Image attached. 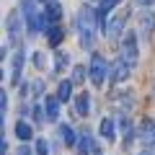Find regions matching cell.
I'll list each match as a JSON object with an SVG mask.
<instances>
[{"label": "cell", "mask_w": 155, "mask_h": 155, "mask_svg": "<svg viewBox=\"0 0 155 155\" xmlns=\"http://www.w3.org/2000/svg\"><path fill=\"white\" fill-rule=\"evenodd\" d=\"M98 28H101L98 11L91 8V5H83L80 11H78V16H75V31H78V41H80L83 49H93L96 31H98Z\"/></svg>", "instance_id": "cell-1"}, {"label": "cell", "mask_w": 155, "mask_h": 155, "mask_svg": "<svg viewBox=\"0 0 155 155\" xmlns=\"http://www.w3.org/2000/svg\"><path fill=\"white\" fill-rule=\"evenodd\" d=\"M21 18H23V26H26V34L31 39L41 31V23H39L41 13L36 11V0H21Z\"/></svg>", "instance_id": "cell-2"}, {"label": "cell", "mask_w": 155, "mask_h": 155, "mask_svg": "<svg viewBox=\"0 0 155 155\" xmlns=\"http://www.w3.org/2000/svg\"><path fill=\"white\" fill-rule=\"evenodd\" d=\"M109 70H111V62H106L104 54H93V57H91V62H88V78H91V83H93L96 88L104 85Z\"/></svg>", "instance_id": "cell-3"}, {"label": "cell", "mask_w": 155, "mask_h": 155, "mask_svg": "<svg viewBox=\"0 0 155 155\" xmlns=\"http://www.w3.org/2000/svg\"><path fill=\"white\" fill-rule=\"evenodd\" d=\"M5 31H8V47L18 49V47H21V36H23V18L18 16L16 11L8 13V18H5Z\"/></svg>", "instance_id": "cell-4"}, {"label": "cell", "mask_w": 155, "mask_h": 155, "mask_svg": "<svg viewBox=\"0 0 155 155\" xmlns=\"http://www.w3.org/2000/svg\"><path fill=\"white\" fill-rule=\"evenodd\" d=\"M132 16L129 13V8H122V11L116 13V16H109V23H106V39H111V41H116L119 36H124V26H127V18Z\"/></svg>", "instance_id": "cell-5"}, {"label": "cell", "mask_w": 155, "mask_h": 155, "mask_svg": "<svg viewBox=\"0 0 155 155\" xmlns=\"http://www.w3.org/2000/svg\"><path fill=\"white\" fill-rule=\"evenodd\" d=\"M122 60H127L132 67L140 62V44H137V34L134 31H127L122 39Z\"/></svg>", "instance_id": "cell-6"}, {"label": "cell", "mask_w": 155, "mask_h": 155, "mask_svg": "<svg viewBox=\"0 0 155 155\" xmlns=\"http://www.w3.org/2000/svg\"><path fill=\"white\" fill-rule=\"evenodd\" d=\"M137 140L142 142L145 150H153L155 147V119H145L137 129Z\"/></svg>", "instance_id": "cell-7"}, {"label": "cell", "mask_w": 155, "mask_h": 155, "mask_svg": "<svg viewBox=\"0 0 155 155\" xmlns=\"http://www.w3.org/2000/svg\"><path fill=\"white\" fill-rule=\"evenodd\" d=\"M23 62H26V49L18 47L11 57V85H21V70H23Z\"/></svg>", "instance_id": "cell-8"}, {"label": "cell", "mask_w": 155, "mask_h": 155, "mask_svg": "<svg viewBox=\"0 0 155 155\" xmlns=\"http://www.w3.org/2000/svg\"><path fill=\"white\" fill-rule=\"evenodd\" d=\"M129 70H132V65H129L127 60H122V57H119V60H114V62H111L109 80H111V83H124V80L129 78Z\"/></svg>", "instance_id": "cell-9"}, {"label": "cell", "mask_w": 155, "mask_h": 155, "mask_svg": "<svg viewBox=\"0 0 155 155\" xmlns=\"http://www.w3.org/2000/svg\"><path fill=\"white\" fill-rule=\"evenodd\" d=\"M137 23H140V36L150 39V36L155 34V13H153V11L145 8V11L137 16Z\"/></svg>", "instance_id": "cell-10"}, {"label": "cell", "mask_w": 155, "mask_h": 155, "mask_svg": "<svg viewBox=\"0 0 155 155\" xmlns=\"http://www.w3.org/2000/svg\"><path fill=\"white\" fill-rule=\"evenodd\" d=\"M75 153H78V155H93V153H96V140L91 137V132H88V129H83V132L78 134Z\"/></svg>", "instance_id": "cell-11"}, {"label": "cell", "mask_w": 155, "mask_h": 155, "mask_svg": "<svg viewBox=\"0 0 155 155\" xmlns=\"http://www.w3.org/2000/svg\"><path fill=\"white\" fill-rule=\"evenodd\" d=\"M132 106H134V93H132V91H127V93H116V96H114V109L119 111L122 116H129Z\"/></svg>", "instance_id": "cell-12"}, {"label": "cell", "mask_w": 155, "mask_h": 155, "mask_svg": "<svg viewBox=\"0 0 155 155\" xmlns=\"http://www.w3.org/2000/svg\"><path fill=\"white\" fill-rule=\"evenodd\" d=\"M60 104L62 101L57 96H44V111H47V122L49 124L60 122Z\"/></svg>", "instance_id": "cell-13"}, {"label": "cell", "mask_w": 155, "mask_h": 155, "mask_svg": "<svg viewBox=\"0 0 155 155\" xmlns=\"http://www.w3.org/2000/svg\"><path fill=\"white\" fill-rule=\"evenodd\" d=\"M122 0H98V23H101V31H106V23H109V13L119 5Z\"/></svg>", "instance_id": "cell-14"}, {"label": "cell", "mask_w": 155, "mask_h": 155, "mask_svg": "<svg viewBox=\"0 0 155 155\" xmlns=\"http://www.w3.org/2000/svg\"><path fill=\"white\" fill-rule=\"evenodd\" d=\"M98 134H101V140H106V142H114L116 140V122L111 119V116H104V119H101Z\"/></svg>", "instance_id": "cell-15"}, {"label": "cell", "mask_w": 155, "mask_h": 155, "mask_svg": "<svg viewBox=\"0 0 155 155\" xmlns=\"http://www.w3.org/2000/svg\"><path fill=\"white\" fill-rule=\"evenodd\" d=\"M57 137H60V142L65 147H75V142H78V134L70 124H57Z\"/></svg>", "instance_id": "cell-16"}, {"label": "cell", "mask_w": 155, "mask_h": 155, "mask_svg": "<svg viewBox=\"0 0 155 155\" xmlns=\"http://www.w3.org/2000/svg\"><path fill=\"white\" fill-rule=\"evenodd\" d=\"M122 134H124V140H122V145L124 147H132V142L137 137H134V127H132V119H129V116H122Z\"/></svg>", "instance_id": "cell-17"}, {"label": "cell", "mask_w": 155, "mask_h": 155, "mask_svg": "<svg viewBox=\"0 0 155 155\" xmlns=\"http://www.w3.org/2000/svg\"><path fill=\"white\" fill-rule=\"evenodd\" d=\"M72 101H75L78 116H88V114H91V93H85V91H83V93H78Z\"/></svg>", "instance_id": "cell-18"}, {"label": "cell", "mask_w": 155, "mask_h": 155, "mask_svg": "<svg viewBox=\"0 0 155 155\" xmlns=\"http://www.w3.org/2000/svg\"><path fill=\"white\" fill-rule=\"evenodd\" d=\"M13 132H16V140H21V142H28V140H34V129H31V124L23 122V119H18V122H16Z\"/></svg>", "instance_id": "cell-19"}, {"label": "cell", "mask_w": 155, "mask_h": 155, "mask_svg": "<svg viewBox=\"0 0 155 155\" xmlns=\"http://www.w3.org/2000/svg\"><path fill=\"white\" fill-rule=\"evenodd\" d=\"M44 36H47V41H49V47H60V41L65 39V31H62L60 23H52V26L44 31Z\"/></svg>", "instance_id": "cell-20"}, {"label": "cell", "mask_w": 155, "mask_h": 155, "mask_svg": "<svg viewBox=\"0 0 155 155\" xmlns=\"http://www.w3.org/2000/svg\"><path fill=\"white\" fill-rule=\"evenodd\" d=\"M72 80H60V85H57V98L62 101V104H65V101H72L70 96H72Z\"/></svg>", "instance_id": "cell-21"}, {"label": "cell", "mask_w": 155, "mask_h": 155, "mask_svg": "<svg viewBox=\"0 0 155 155\" xmlns=\"http://www.w3.org/2000/svg\"><path fill=\"white\" fill-rule=\"evenodd\" d=\"M67 65H70V54H67V52H57V54H54V67H52V70L62 72Z\"/></svg>", "instance_id": "cell-22"}, {"label": "cell", "mask_w": 155, "mask_h": 155, "mask_svg": "<svg viewBox=\"0 0 155 155\" xmlns=\"http://www.w3.org/2000/svg\"><path fill=\"white\" fill-rule=\"evenodd\" d=\"M70 80H72V83H83V80H85V67L83 65H75V67H72V78H70Z\"/></svg>", "instance_id": "cell-23"}, {"label": "cell", "mask_w": 155, "mask_h": 155, "mask_svg": "<svg viewBox=\"0 0 155 155\" xmlns=\"http://www.w3.org/2000/svg\"><path fill=\"white\" fill-rule=\"evenodd\" d=\"M36 155H49V145H47L44 137H39V140H36Z\"/></svg>", "instance_id": "cell-24"}, {"label": "cell", "mask_w": 155, "mask_h": 155, "mask_svg": "<svg viewBox=\"0 0 155 155\" xmlns=\"http://www.w3.org/2000/svg\"><path fill=\"white\" fill-rule=\"evenodd\" d=\"M44 65H47L44 52H36V54H34V67H36V70H44Z\"/></svg>", "instance_id": "cell-25"}, {"label": "cell", "mask_w": 155, "mask_h": 155, "mask_svg": "<svg viewBox=\"0 0 155 155\" xmlns=\"http://www.w3.org/2000/svg\"><path fill=\"white\" fill-rule=\"evenodd\" d=\"M34 98H44V96H41V78H36V80H34Z\"/></svg>", "instance_id": "cell-26"}, {"label": "cell", "mask_w": 155, "mask_h": 155, "mask_svg": "<svg viewBox=\"0 0 155 155\" xmlns=\"http://www.w3.org/2000/svg\"><path fill=\"white\" fill-rule=\"evenodd\" d=\"M16 155H34V153L28 150V145H26V142H21V145L16 147Z\"/></svg>", "instance_id": "cell-27"}, {"label": "cell", "mask_w": 155, "mask_h": 155, "mask_svg": "<svg viewBox=\"0 0 155 155\" xmlns=\"http://www.w3.org/2000/svg\"><path fill=\"white\" fill-rule=\"evenodd\" d=\"M137 3H140V5H145V8H147V5H153L155 0H137Z\"/></svg>", "instance_id": "cell-28"}, {"label": "cell", "mask_w": 155, "mask_h": 155, "mask_svg": "<svg viewBox=\"0 0 155 155\" xmlns=\"http://www.w3.org/2000/svg\"><path fill=\"white\" fill-rule=\"evenodd\" d=\"M153 101H155V80H153Z\"/></svg>", "instance_id": "cell-29"}, {"label": "cell", "mask_w": 155, "mask_h": 155, "mask_svg": "<svg viewBox=\"0 0 155 155\" xmlns=\"http://www.w3.org/2000/svg\"><path fill=\"white\" fill-rule=\"evenodd\" d=\"M140 155H150V150H145V153H140Z\"/></svg>", "instance_id": "cell-30"}, {"label": "cell", "mask_w": 155, "mask_h": 155, "mask_svg": "<svg viewBox=\"0 0 155 155\" xmlns=\"http://www.w3.org/2000/svg\"><path fill=\"white\" fill-rule=\"evenodd\" d=\"M39 3H49V0H39Z\"/></svg>", "instance_id": "cell-31"}]
</instances>
